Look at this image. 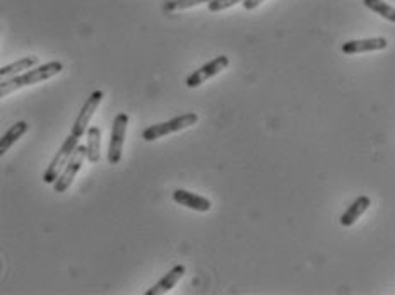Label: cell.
<instances>
[{
	"instance_id": "cell-14",
	"label": "cell",
	"mask_w": 395,
	"mask_h": 295,
	"mask_svg": "<svg viewBox=\"0 0 395 295\" xmlns=\"http://www.w3.org/2000/svg\"><path fill=\"white\" fill-rule=\"evenodd\" d=\"M38 64V57H24L21 58L19 62H14V64L5 65V67L0 68V77L2 79H9L14 77V75H19L23 70H29L34 65Z\"/></svg>"
},
{
	"instance_id": "cell-13",
	"label": "cell",
	"mask_w": 395,
	"mask_h": 295,
	"mask_svg": "<svg viewBox=\"0 0 395 295\" xmlns=\"http://www.w3.org/2000/svg\"><path fill=\"white\" fill-rule=\"evenodd\" d=\"M88 161L96 164L101 155V130L98 127H91L88 130Z\"/></svg>"
},
{
	"instance_id": "cell-2",
	"label": "cell",
	"mask_w": 395,
	"mask_h": 295,
	"mask_svg": "<svg viewBox=\"0 0 395 295\" xmlns=\"http://www.w3.org/2000/svg\"><path fill=\"white\" fill-rule=\"evenodd\" d=\"M197 121H199L197 113L180 114V116L173 118V120L169 121H165V123H158L145 128L144 133H142V138H144L145 142H154L169 133H175V131H182L185 130V128L193 127V125H197Z\"/></svg>"
},
{
	"instance_id": "cell-11",
	"label": "cell",
	"mask_w": 395,
	"mask_h": 295,
	"mask_svg": "<svg viewBox=\"0 0 395 295\" xmlns=\"http://www.w3.org/2000/svg\"><path fill=\"white\" fill-rule=\"evenodd\" d=\"M370 205H372V200H370V196H366V195L358 196L355 201H352L351 207H348V210L342 214L341 224L344 225V227H351V225L355 224V222L358 220V218L361 217V215L365 214L366 210H368Z\"/></svg>"
},
{
	"instance_id": "cell-8",
	"label": "cell",
	"mask_w": 395,
	"mask_h": 295,
	"mask_svg": "<svg viewBox=\"0 0 395 295\" xmlns=\"http://www.w3.org/2000/svg\"><path fill=\"white\" fill-rule=\"evenodd\" d=\"M385 38H368V40H352L346 41L342 44V53L346 55H356V53H365V51H379L385 50L387 48Z\"/></svg>"
},
{
	"instance_id": "cell-17",
	"label": "cell",
	"mask_w": 395,
	"mask_h": 295,
	"mask_svg": "<svg viewBox=\"0 0 395 295\" xmlns=\"http://www.w3.org/2000/svg\"><path fill=\"white\" fill-rule=\"evenodd\" d=\"M238 2H245V0H211V2L207 3V9H209V12H219V10L230 9V7L237 5Z\"/></svg>"
},
{
	"instance_id": "cell-15",
	"label": "cell",
	"mask_w": 395,
	"mask_h": 295,
	"mask_svg": "<svg viewBox=\"0 0 395 295\" xmlns=\"http://www.w3.org/2000/svg\"><path fill=\"white\" fill-rule=\"evenodd\" d=\"M365 2V5L368 7L370 10H373V12H376L379 16H382L383 19L390 21V23H395V7L389 5L387 2H383V0H363Z\"/></svg>"
},
{
	"instance_id": "cell-7",
	"label": "cell",
	"mask_w": 395,
	"mask_h": 295,
	"mask_svg": "<svg viewBox=\"0 0 395 295\" xmlns=\"http://www.w3.org/2000/svg\"><path fill=\"white\" fill-rule=\"evenodd\" d=\"M103 98H105V92L103 91H95L91 96H89L88 101L84 103V106H82V110L79 111L74 125H72V130H71L72 135H75L77 138H81L82 135L86 133L89 121H91L93 116H95V111L98 110V106L101 104Z\"/></svg>"
},
{
	"instance_id": "cell-6",
	"label": "cell",
	"mask_w": 395,
	"mask_h": 295,
	"mask_svg": "<svg viewBox=\"0 0 395 295\" xmlns=\"http://www.w3.org/2000/svg\"><path fill=\"white\" fill-rule=\"evenodd\" d=\"M228 65H230V58H228L226 55H219V57H216L214 60L207 62L206 65H202L199 70L192 72V74H190L185 81L187 88H190V89L199 88L200 84H204L206 81H209L211 77H214V75H217V74H221L223 70H226Z\"/></svg>"
},
{
	"instance_id": "cell-18",
	"label": "cell",
	"mask_w": 395,
	"mask_h": 295,
	"mask_svg": "<svg viewBox=\"0 0 395 295\" xmlns=\"http://www.w3.org/2000/svg\"><path fill=\"white\" fill-rule=\"evenodd\" d=\"M262 2H265V0H245L243 7L247 10H254V9H257Z\"/></svg>"
},
{
	"instance_id": "cell-10",
	"label": "cell",
	"mask_w": 395,
	"mask_h": 295,
	"mask_svg": "<svg viewBox=\"0 0 395 295\" xmlns=\"http://www.w3.org/2000/svg\"><path fill=\"white\" fill-rule=\"evenodd\" d=\"M185 272H187L185 266H183V265H175L171 270H169L168 273H166L165 277H163L161 280H159L158 283H154V285H152L151 289L145 290V295H159V294L169 292V290H171L173 287H175L176 283H178L180 280L183 279Z\"/></svg>"
},
{
	"instance_id": "cell-5",
	"label": "cell",
	"mask_w": 395,
	"mask_h": 295,
	"mask_svg": "<svg viewBox=\"0 0 395 295\" xmlns=\"http://www.w3.org/2000/svg\"><path fill=\"white\" fill-rule=\"evenodd\" d=\"M127 127H129V114L119 113L113 120L112 135H110V147H108V162L117 166L122 161V149L125 142Z\"/></svg>"
},
{
	"instance_id": "cell-3",
	"label": "cell",
	"mask_w": 395,
	"mask_h": 295,
	"mask_svg": "<svg viewBox=\"0 0 395 295\" xmlns=\"http://www.w3.org/2000/svg\"><path fill=\"white\" fill-rule=\"evenodd\" d=\"M77 145H79V138L75 137V135L71 133L67 138H65L62 147L58 149L57 155L51 159L50 166H48L47 171L43 172V178L41 179H43L45 185H53V183L57 181L58 176L62 175V171H64L65 166H67V162L71 161L72 154L75 152Z\"/></svg>"
},
{
	"instance_id": "cell-1",
	"label": "cell",
	"mask_w": 395,
	"mask_h": 295,
	"mask_svg": "<svg viewBox=\"0 0 395 295\" xmlns=\"http://www.w3.org/2000/svg\"><path fill=\"white\" fill-rule=\"evenodd\" d=\"M62 70H64V65H62L60 62L53 60L48 62V64L45 65H40V67L33 68V70H27L26 74L23 75H14V77L3 79L2 84H0V96L5 98L7 94L17 91V89H23L26 88V86H33L38 84V82L48 81V79L60 74Z\"/></svg>"
},
{
	"instance_id": "cell-12",
	"label": "cell",
	"mask_w": 395,
	"mask_h": 295,
	"mask_svg": "<svg viewBox=\"0 0 395 295\" xmlns=\"http://www.w3.org/2000/svg\"><path fill=\"white\" fill-rule=\"evenodd\" d=\"M26 131H27L26 121H17V123H14L12 127L2 135V138H0V154L2 155L5 154V152L9 151V149L12 147L24 133H26Z\"/></svg>"
},
{
	"instance_id": "cell-4",
	"label": "cell",
	"mask_w": 395,
	"mask_h": 295,
	"mask_svg": "<svg viewBox=\"0 0 395 295\" xmlns=\"http://www.w3.org/2000/svg\"><path fill=\"white\" fill-rule=\"evenodd\" d=\"M86 159H88V147H86V145H77L75 152L72 154L71 161L67 162V166H65V169L62 171V175L58 176L57 181L53 183L55 192L65 193L69 188H71V185L74 183V179L77 178L79 171H81Z\"/></svg>"
},
{
	"instance_id": "cell-9",
	"label": "cell",
	"mask_w": 395,
	"mask_h": 295,
	"mask_svg": "<svg viewBox=\"0 0 395 295\" xmlns=\"http://www.w3.org/2000/svg\"><path fill=\"white\" fill-rule=\"evenodd\" d=\"M173 200L178 205H182V207H187L195 211H209L211 207H213L209 198L187 192V190H176V192L173 193Z\"/></svg>"
},
{
	"instance_id": "cell-16",
	"label": "cell",
	"mask_w": 395,
	"mask_h": 295,
	"mask_svg": "<svg viewBox=\"0 0 395 295\" xmlns=\"http://www.w3.org/2000/svg\"><path fill=\"white\" fill-rule=\"evenodd\" d=\"M211 0H171L165 5L166 12H173V10H185L192 9V7L200 5V3H209Z\"/></svg>"
}]
</instances>
